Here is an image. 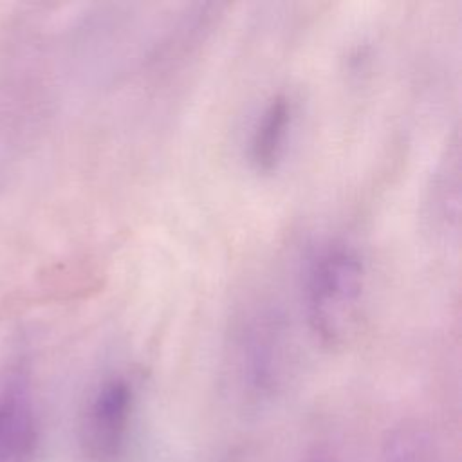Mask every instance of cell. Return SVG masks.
Instances as JSON below:
<instances>
[{
  "label": "cell",
  "mask_w": 462,
  "mask_h": 462,
  "mask_svg": "<svg viewBox=\"0 0 462 462\" xmlns=\"http://www.w3.org/2000/svg\"><path fill=\"white\" fill-rule=\"evenodd\" d=\"M38 442L34 408L20 379L0 390V462H32Z\"/></svg>",
  "instance_id": "5"
},
{
  "label": "cell",
  "mask_w": 462,
  "mask_h": 462,
  "mask_svg": "<svg viewBox=\"0 0 462 462\" xmlns=\"http://www.w3.org/2000/svg\"><path fill=\"white\" fill-rule=\"evenodd\" d=\"M132 410V386L123 377L105 381L96 392L83 426L87 451L99 458H112L123 442Z\"/></svg>",
  "instance_id": "3"
},
{
  "label": "cell",
  "mask_w": 462,
  "mask_h": 462,
  "mask_svg": "<svg viewBox=\"0 0 462 462\" xmlns=\"http://www.w3.org/2000/svg\"><path fill=\"white\" fill-rule=\"evenodd\" d=\"M289 328L285 318L267 305L247 312L233 334V357L244 381L253 388H269L280 375L287 346Z\"/></svg>",
  "instance_id": "2"
},
{
  "label": "cell",
  "mask_w": 462,
  "mask_h": 462,
  "mask_svg": "<svg viewBox=\"0 0 462 462\" xmlns=\"http://www.w3.org/2000/svg\"><path fill=\"white\" fill-rule=\"evenodd\" d=\"M366 292L361 253L346 242H330L309 262L303 280V310L314 337L341 346L354 337Z\"/></svg>",
  "instance_id": "1"
},
{
  "label": "cell",
  "mask_w": 462,
  "mask_h": 462,
  "mask_svg": "<svg viewBox=\"0 0 462 462\" xmlns=\"http://www.w3.org/2000/svg\"><path fill=\"white\" fill-rule=\"evenodd\" d=\"M296 121V105L291 96H273L256 116L249 141L247 157L256 171L271 173L283 161Z\"/></svg>",
  "instance_id": "4"
},
{
  "label": "cell",
  "mask_w": 462,
  "mask_h": 462,
  "mask_svg": "<svg viewBox=\"0 0 462 462\" xmlns=\"http://www.w3.org/2000/svg\"><path fill=\"white\" fill-rule=\"evenodd\" d=\"M458 215V153L457 144L446 150L440 159L426 199V220L435 233H448L457 224Z\"/></svg>",
  "instance_id": "6"
}]
</instances>
